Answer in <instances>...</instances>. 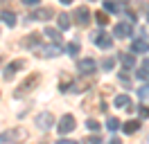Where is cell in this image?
I'll use <instances>...</instances> for the list:
<instances>
[{
    "instance_id": "cell-1",
    "label": "cell",
    "mask_w": 149,
    "mask_h": 144,
    "mask_svg": "<svg viewBox=\"0 0 149 144\" xmlns=\"http://www.w3.org/2000/svg\"><path fill=\"white\" fill-rule=\"evenodd\" d=\"M38 81H41V77H38L36 72H34V74H29L27 79H25V81L18 86V90L14 92V97H25V95H29V92H32V90L38 86Z\"/></svg>"
},
{
    "instance_id": "cell-2",
    "label": "cell",
    "mask_w": 149,
    "mask_h": 144,
    "mask_svg": "<svg viewBox=\"0 0 149 144\" xmlns=\"http://www.w3.org/2000/svg\"><path fill=\"white\" fill-rule=\"evenodd\" d=\"M91 38H93V43H95V45H100L102 50H111V47H113V38H111V34H104L102 29L93 32V34H91Z\"/></svg>"
},
{
    "instance_id": "cell-3",
    "label": "cell",
    "mask_w": 149,
    "mask_h": 144,
    "mask_svg": "<svg viewBox=\"0 0 149 144\" xmlns=\"http://www.w3.org/2000/svg\"><path fill=\"white\" fill-rule=\"evenodd\" d=\"M23 68H25V61H23V59H14V61H11L9 65L5 68V72H2L5 81H11L14 77H16V72H18V70H23Z\"/></svg>"
},
{
    "instance_id": "cell-4",
    "label": "cell",
    "mask_w": 149,
    "mask_h": 144,
    "mask_svg": "<svg viewBox=\"0 0 149 144\" xmlns=\"http://www.w3.org/2000/svg\"><path fill=\"white\" fill-rule=\"evenodd\" d=\"M93 83H95V77H91V74H84L81 79L72 81V86H70V90H74V92H84V90L93 88Z\"/></svg>"
},
{
    "instance_id": "cell-5",
    "label": "cell",
    "mask_w": 149,
    "mask_h": 144,
    "mask_svg": "<svg viewBox=\"0 0 149 144\" xmlns=\"http://www.w3.org/2000/svg\"><path fill=\"white\" fill-rule=\"evenodd\" d=\"M34 54H36V56H43V59H52V56H56V54H61V47H59V43H52V45H47V47L36 45Z\"/></svg>"
},
{
    "instance_id": "cell-6",
    "label": "cell",
    "mask_w": 149,
    "mask_h": 144,
    "mask_svg": "<svg viewBox=\"0 0 149 144\" xmlns=\"http://www.w3.org/2000/svg\"><path fill=\"white\" fill-rule=\"evenodd\" d=\"M74 126H77L74 117L72 115H63L61 119H59V124H56V131H59L61 135H65V133H70V131H74Z\"/></svg>"
},
{
    "instance_id": "cell-7",
    "label": "cell",
    "mask_w": 149,
    "mask_h": 144,
    "mask_svg": "<svg viewBox=\"0 0 149 144\" xmlns=\"http://www.w3.org/2000/svg\"><path fill=\"white\" fill-rule=\"evenodd\" d=\"M74 20H77L81 27L88 25V23H91V11H88V7H77V11H74Z\"/></svg>"
},
{
    "instance_id": "cell-8",
    "label": "cell",
    "mask_w": 149,
    "mask_h": 144,
    "mask_svg": "<svg viewBox=\"0 0 149 144\" xmlns=\"http://www.w3.org/2000/svg\"><path fill=\"white\" fill-rule=\"evenodd\" d=\"M95 68H97V63H95L93 59H81V61L77 63V70L81 72V74H93Z\"/></svg>"
},
{
    "instance_id": "cell-9",
    "label": "cell",
    "mask_w": 149,
    "mask_h": 144,
    "mask_svg": "<svg viewBox=\"0 0 149 144\" xmlns=\"http://www.w3.org/2000/svg\"><path fill=\"white\" fill-rule=\"evenodd\" d=\"M52 124H54V117L50 115V113H41V115L36 117V126H41L43 131H50Z\"/></svg>"
},
{
    "instance_id": "cell-10",
    "label": "cell",
    "mask_w": 149,
    "mask_h": 144,
    "mask_svg": "<svg viewBox=\"0 0 149 144\" xmlns=\"http://www.w3.org/2000/svg\"><path fill=\"white\" fill-rule=\"evenodd\" d=\"M131 52H133V54H145V52H149V41H147V38H136L133 45H131Z\"/></svg>"
},
{
    "instance_id": "cell-11",
    "label": "cell",
    "mask_w": 149,
    "mask_h": 144,
    "mask_svg": "<svg viewBox=\"0 0 149 144\" xmlns=\"http://www.w3.org/2000/svg\"><path fill=\"white\" fill-rule=\"evenodd\" d=\"M113 34L118 36V38H127L131 34V23H118V25L113 27Z\"/></svg>"
},
{
    "instance_id": "cell-12",
    "label": "cell",
    "mask_w": 149,
    "mask_h": 144,
    "mask_svg": "<svg viewBox=\"0 0 149 144\" xmlns=\"http://www.w3.org/2000/svg\"><path fill=\"white\" fill-rule=\"evenodd\" d=\"M113 106L115 108H133V101H131V97L129 95H118V97L113 99Z\"/></svg>"
},
{
    "instance_id": "cell-13",
    "label": "cell",
    "mask_w": 149,
    "mask_h": 144,
    "mask_svg": "<svg viewBox=\"0 0 149 144\" xmlns=\"http://www.w3.org/2000/svg\"><path fill=\"white\" fill-rule=\"evenodd\" d=\"M52 16H54V11H52V9H36V11L32 14L34 20H47V18H52Z\"/></svg>"
},
{
    "instance_id": "cell-14",
    "label": "cell",
    "mask_w": 149,
    "mask_h": 144,
    "mask_svg": "<svg viewBox=\"0 0 149 144\" xmlns=\"http://www.w3.org/2000/svg\"><path fill=\"white\" fill-rule=\"evenodd\" d=\"M56 20H59V29H68V27L72 25V20H70V14H65V11L56 14Z\"/></svg>"
},
{
    "instance_id": "cell-15",
    "label": "cell",
    "mask_w": 149,
    "mask_h": 144,
    "mask_svg": "<svg viewBox=\"0 0 149 144\" xmlns=\"http://www.w3.org/2000/svg\"><path fill=\"white\" fill-rule=\"evenodd\" d=\"M23 131L20 128H16V131H9V133H2L0 135V142H9V140H18V137H23Z\"/></svg>"
},
{
    "instance_id": "cell-16",
    "label": "cell",
    "mask_w": 149,
    "mask_h": 144,
    "mask_svg": "<svg viewBox=\"0 0 149 144\" xmlns=\"http://www.w3.org/2000/svg\"><path fill=\"white\" fill-rule=\"evenodd\" d=\"M140 128V122L138 119H129V122H127V124L122 126V131H124V133L127 135H131V133H136V131H138Z\"/></svg>"
},
{
    "instance_id": "cell-17",
    "label": "cell",
    "mask_w": 149,
    "mask_h": 144,
    "mask_svg": "<svg viewBox=\"0 0 149 144\" xmlns=\"http://www.w3.org/2000/svg\"><path fill=\"white\" fill-rule=\"evenodd\" d=\"M38 43H41V34H32V36H27V38L20 41L23 47H32V45H38Z\"/></svg>"
},
{
    "instance_id": "cell-18",
    "label": "cell",
    "mask_w": 149,
    "mask_h": 144,
    "mask_svg": "<svg viewBox=\"0 0 149 144\" xmlns=\"http://www.w3.org/2000/svg\"><path fill=\"white\" fill-rule=\"evenodd\" d=\"M43 34H45L47 38L52 41V43H61V34H59V29H54V27H47Z\"/></svg>"
},
{
    "instance_id": "cell-19",
    "label": "cell",
    "mask_w": 149,
    "mask_h": 144,
    "mask_svg": "<svg viewBox=\"0 0 149 144\" xmlns=\"http://www.w3.org/2000/svg\"><path fill=\"white\" fill-rule=\"evenodd\" d=\"M120 61L124 63V68L129 70V68L136 65V56H133V54H120Z\"/></svg>"
},
{
    "instance_id": "cell-20",
    "label": "cell",
    "mask_w": 149,
    "mask_h": 144,
    "mask_svg": "<svg viewBox=\"0 0 149 144\" xmlns=\"http://www.w3.org/2000/svg\"><path fill=\"white\" fill-rule=\"evenodd\" d=\"M100 65H102V70H113L115 68V59L113 56H104L102 61H100Z\"/></svg>"
},
{
    "instance_id": "cell-21",
    "label": "cell",
    "mask_w": 149,
    "mask_h": 144,
    "mask_svg": "<svg viewBox=\"0 0 149 144\" xmlns=\"http://www.w3.org/2000/svg\"><path fill=\"white\" fill-rule=\"evenodd\" d=\"M84 108H86V110H91V108H93V99H88V101H84ZM95 110H100V113H104V110H106V106H104L102 101H97V104H95Z\"/></svg>"
},
{
    "instance_id": "cell-22",
    "label": "cell",
    "mask_w": 149,
    "mask_h": 144,
    "mask_svg": "<svg viewBox=\"0 0 149 144\" xmlns=\"http://www.w3.org/2000/svg\"><path fill=\"white\" fill-rule=\"evenodd\" d=\"M0 18H2V20H5V23H7L9 27L16 25V16H14L11 11H2V14H0Z\"/></svg>"
},
{
    "instance_id": "cell-23",
    "label": "cell",
    "mask_w": 149,
    "mask_h": 144,
    "mask_svg": "<svg viewBox=\"0 0 149 144\" xmlns=\"http://www.w3.org/2000/svg\"><path fill=\"white\" fill-rule=\"evenodd\" d=\"M104 11L118 14V11H122V7H120V5H115V2H111V0H106V2H104Z\"/></svg>"
},
{
    "instance_id": "cell-24",
    "label": "cell",
    "mask_w": 149,
    "mask_h": 144,
    "mask_svg": "<svg viewBox=\"0 0 149 144\" xmlns=\"http://www.w3.org/2000/svg\"><path fill=\"white\" fill-rule=\"evenodd\" d=\"M79 50H81V47H79V43H77V41L68 43V47H65V52L70 54V56H77V54H79Z\"/></svg>"
},
{
    "instance_id": "cell-25",
    "label": "cell",
    "mask_w": 149,
    "mask_h": 144,
    "mask_svg": "<svg viewBox=\"0 0 149 144\" xmlns=\"http://www.w3.org/2000/svg\"><path fill=\"white\" fill-rule=\"evenodd\" d=\"M106 128H109V131H118V128H120V119H118V117H109V122H106Z\"/></svg>"
},
{
    "instance_id": "cell-26",
    "label": "cell",
    "mask_w": 149,
    "mask_h": 144,
    "mask_svg": "<svg viewBox=\"0 0 149 144\" xmlns=\"http://www.w3.org/2000/svg\"><path fill=\"white\" fill-rule=\"evenodd\" d=\"M95 20H97L100 25H106V23H109V16H106V11H97V14H95Z\"/></svg>"
},
{
    "instance_id": "cell-27",
    "label": "cell",
    "mask_w": 149,
    "mask_h": 144,
    "mask_svg": "<svg viewBox=\"0 0 149 144\" xmlns=\"http://www.w3.org/2000/svg\"><path fill=\"white\" fill-rule=\"evenodd\" d=\"M138 97L142 99V101L149 97V86H142V88H138Z\"/></svg>"
},
{
    "instance_id": "cell-28",
    "label": "cell",
    "mask_w": 149,
    "mask_h": 144,
    "mask_svg": "<svg viewBox=\"0 0 149 144\" xmlns=\"http://www.w3.org/2000/svg\"><path fill=\"white\" fill-rule=\"evenodd\" d=\"M138 79L149 81V70H147V68H140V70H138Z\"/></svg>"
},
{
    "instance_id": "cell-29",
    "label": "cell",
    "mask_w": 149,
    "mask_h": 144,
    "mask_svg": "<svg viewBox=\"0 0 149 144\" xmlns=\"http://www.w3.org/2000/svg\"><path fill=\"white\" fill-rule=\"evenodd\" d=\"M86 126H88V131H97V128H100V124H97V122H95V119H88V122H86Z\"/></svg>"
},
{
    "instance_id": "cell-30",
    "label": "cell",
    "mask_w": 149,
    "mask_h": 144,
    "mask_svg": "<svg viewBox=\"0 0 149 144\" xmlns=\"http://www.w3.org/2000/svg\"><path fill=\"white\" fill-rule=\"evenodd\" d=\"M140 117H142V119H149V108L147 106H140Z\"/></svg>"
},
{
    "instance_id": "cell-31",
    "label": "cell",
    "mask_w": 149,
    "mask_h": 144,
    "mask_svg": "<svg viewBox=\"0 0 149 144\" xmlns=\"http://www.w3.org/2000/svg\"><path fill=\"white\" fill-rule=\"evenodd\" d=\"M120 81H122V83H131V77H129L124 70H122V72H120Z\"/></svg>"
},
{
    "instance_id": "cell-32",
    "label": "cell",
    "mask_w": 149,
    "mask_h": 144,
    "mask_svg": "<svg viewBox=\"0 0 149 144\" xmlns=\"http://www.w3.org/2000/svg\"><path fill=\"white\" fill-rule=\"evenodd\" d=\"M86 142H95V144H100V142H102V140H100V135H91V137H88Z\"/></svg>"
},
{
    "instance_id": "cell-33",
    "label": "cell",
    "mask_w": 149,
    "mask_h": 144,
    "mask_svg": "<svg viewBox=\"0 0 149 144\" xmlns=\"http://www.w3.org/2000/svg\"><path fill=\"white\" fill-rule=\"evenodd\" d=\"M142 9H145V18L149 20V2H142Z\"/></svg>"
},
{
    "instance_id": "cell-34",
    "label": "cell",
    "mask_w": 149,
    "mask_h": 144,
    "mask_svg": "<svg viewBox=\"0 0 149 144\" xmlns=\"http://www.w3.org/2000/svg\"><path fill=\"white\" fill-rule=\"evenodd\" d=\"M25 5H38V0H23Z\"/></svg>"
},
{
    "instance_id": "cell-35",
    "label": "cell",
    "mask_w": 149,
    "mask_h": 144,
    "mask_svg": "<svg viewBox=\"0 0 149 144\" xmlns=\"http://www.w3.org/2000/svg\"><path fill=\"white\" fill-rule=\"evenodd\" d=\"M142 68H147V70H149V56L145 59V63H142Z\"/></svg>"
},
{
    "instance_id": "cell-36",
    "label": "cell",
    "mask_w": 149,
    "mask_h": 144,
    "mask_svg": "<svg viewBox=\"0 0 149 144\" xmlns=\"http://www.w3.org/2000/svg\"><path fill=\"white\" fill-rule=\"evenodd\" d=\"M61 2H63V5H70V2H72V0H61Z\"/></svg>"
},
{
    "instance_id": "cell-37",
    "label": "cell",
    "mask_w": 149,
    "mask_h": 144,
    "mask_svg": "<svg viewBox=\"0 0 149 144\" xmlns=\"http://www.w3.org/2000/svg\"><path fill=\"white\" fill-rule=\"evenodd\" d=\"M120 2H127V0H120Z\"/></svg>"
}]
</instances>
